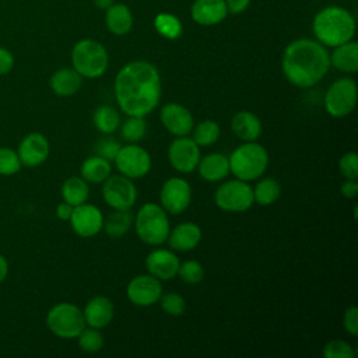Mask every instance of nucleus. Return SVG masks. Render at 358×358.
I'll list each match as a JSON object with an SVG mask.
<instances>
[{
    "instance_id": "1",
    "label": "nucleus",
    "mask_w": 358,
    "mask_h": 358,
    "mask_svg": "<svg viewBox=\"0 0 358 358\" xmlns=\"http://www.w3.org/2000/svg\"><path fill=\"white\" fill-rule=\"evenodd\" d=\"M115 96L127 116L144 117L151 113L161 99V77L157 67L144 60L124 64L115 78Z\"/></svg>"
},
{
    "instance_id": "2",
    "label": "nucleus",
    "mask_w": 358,
    "mask_h": 358,
    "mask_svg": "<svg viewBox=\"0 0 358 358\" xmlns=\"http://www.w3.org/2000/svg\"><path fill=\"white\" fill-rule=\"evenodd\" d=\"M281 64L282 73L291 84L309 88L317 84L329 71L330 56L320 42L302 38L285 48Z\"/></svg>"
},
{
    "instance_id": "3",
    "label": "nucleus",
    "mask_w": 358,
    "mask_h": 358,
    "mask_svg": "<svg viewBox=\"0 0 358 358\" xmlns=\"http://www.w3.org/2000/svg\"><path fill=\"white\" fill-rule=\"evenodd\" d=\"M313 34L322 45L330 48L343 45L351 41L355 34L354 17L345 8L326 7L313 20Z\"/></svg>"
},
{
    "instance_id": "4",
    "label": "nucleus",
    "mask_w": 358,
    "mask_h": 358,
    "mask_svg": "<svg viewBox=\"0 0 358 358\" xmlns=\"http://www.w3.org/2000/svg\"><path fill=\"white\" fill-rule=\"evenodd\" d=\"M228 161L229 172H232L236 179L250 182L264 173L268 165V154L263 145L246 141L229 155Z\"/></svg>"
},
{
    "instance_id": "5",
    "label": "nucleus",
    "mask_w": 358,
    "mask_h": 358,
    "mask_svg": "<svg viewBox=\"0 0 358 358\" xmlns=\"http://www.w3.org/2000/svg\"><path fill=\"white\" fill-rule=\"evenodd\" d=\"M134 228L137 236L148 245H161L169 235L166 211L155 203H145L136 214Z\"/></svg>"
},
{
    "instance_id": "6",
    "label": "nucleus",
    "mask_w": 358,
    "mask_h": 358,
    "mask_svg": "<svg viewBox=\"0 0 358 358\" xmlns=\"http://www.w3.org/2000/svg\"><path fill=\"white\" fill-rule=\"evenodd\" d=\"M73 69L87 78L101 77L108 69V52L102 43L94 39L77 42L71 52Z\"/></svg>"
},
{
    "instance_id": "7",
    "label": "nucleus",
    "mask_w": 358,
    "mask_h": 358,
    "mask_svg": "<svg viewBox=\"0 0 358 358\" xmlns=\"http://www.w3.org/2000/svg\"><path fill=\"white\" fill-rule=\"evenodd\" d=\"M49 330L60 338H76L85 327L83 310L69 302L55 305L46 316Z\"/></svg>"
},
{
    "instance_id": "8",
    "label": "nucleus",
    "mask_w": 358,
    "mask_h": 358,
    "mask_svg": "<svg viewBox=\"0 0 358 358\" xmlns=\"http://www.w3.org/2000/svg\"><path fill=\"white\" fill-rule=\"evenodd\" d=\"M357 105V83L343 77L331 83L324 95V109L333 117H344Z\"/></svg>"
},
{
    "instance_id": "9",
    "label": "nucleus",
    "mask_w": 358,
    "mask_h": 358,
    "mask_svg": "<svg viewBox=\"0 0 358 358\" xmlns=\"http://www.w3.org/2000/svg\"><path fill=\"white\" fill-rule=\"evenodd\" d=\"M215 206L228 213H242L252 207L253 189L241 179L224 182L214 194Z\"/></svg>"
},
{
    "instance_id": "10",
    "label": "nucleus",
    "mask_w": 358,
    "mask_h": 358,
    "mask_svg": "<svg viewBox=\"0 0 358 358\" xmlns=\"http://www.w3.org/2000/svg\"><path fill=\"white\" fill-rule=\"evenodd\" d=\"M102 196L113 210H130L137 200V189L124 175H109L103 182Z\"/></svg>"
},
{
    "instance_id": "11",
    "label": "nucleus",
    "mask_w": 358,
    "mask_h": 358,
    "mask_svg": "<svg viewBox=\"0 0 358 358\" xmlns=\"http://www.w3.org/2000/svg\"><path fill=\"white\" fill-rule=\"evenodd\" d=\"M113 161L117 171L130 179L143 178L151 169V157L148 151L134 143L122 145Z\"/></svg>"
},
{
    "instance_id": "12",
    "label": "nucleus",
    "mask_w": 358,
    "mask_h": 358,
    "mask_svg": "<svg viewBox=\"0 0 358 358\" xmlns=\"http://www.w3.org/2000/svg\"><path fill=\"white\" fill-rule=\"evenodd\" d=\"M159 200H161L162 208L166 213L173 215L180 214L190 204L192 187L187 180L173 176L164 182L159 192Z\"/></svg>"
},
{
    "instance_id": "13",
    "label": "nucleus",
    "mask_w": 358,
    "mask_h": 358,
    "mask_svg": "<svg viewBox=\"0 0 358 358\" xmlns=\"http://www.w3.org/2000/svg\"><path fill=\"white\" fill-rule=\"evenodd\" d=\"M200 158V147L187 136L176 137L168 148V159L171 165L182 173L193 172L197 168Z\"/></svg>"
},
{
    "instance_id": "14",
    "label": "nucleus",
    "mask_w": 358,
    "mask_h": 358,
    "mask_svg": "<svg viewBox=\"0 0 358 358\" xmlns=\"http://www.w3.org/2000/svg\"><path fill=\"white\" fill-rule=\"evenodd\" d=\"M126 295L131 303L137 306H151L159 301L162 295V285L154 275H137L130 280L126 288Z\"/></svg>"
},
{
    "instance_id": "15",
    "label": "nucleus",
    "mask_w": 358,
    "mask_h": 358,
    "mask_svg": "<svg viewBox=\"0 0 358 358\" xmlns=\"http://www.w3.org/2000/svg\"><path fill=\"white\" fill-rule=\"evenodd\" d=\"M70 224L78 236L91 238L102 229L103 215L96 206L83 203L73 208Z\"/></svg>"
},
{
    "instance_id": "16",
    "label": "nucleus",
    "mask_w": 358,
    "mask_h": 358,
    "mask_svg": "<svg viewBox=\"0 0 358 358\" xmlns=\"http://www.w3.org/2000/svg\"><path fill=\"white\" fill-rule=\"evenodd\" d=\"M159 117L164 127L175 137L187 136L193 130V116L190 110L180 103L171 102L164 105L159 112Z\"/></svg>"
},
{
    "instance_id": "17",
    "label": "nucleus",
    "mask_w": 358,
    "mask_h": 358,
    "mask_svg": "<svg viewBox=\"0 0 358 358\" xmlns=\"http://www.w3.org/2000/svg\"><path fill=\"white\" fill-rule=\"evenodd\" d=\"M179 259L168 249H155L145 257V266L151 275L158 280H172L178 274Z\"/></svg>"
},
{
    "instance_id": "18",
    "label": "nucleus",
    "mask_w": 358,
    "mask_h": 358,
    "mask_svg": "<svg viewBox=\"0 0 358 358\" xmlns=\"http://www.w3.org/2000/svg\"><path fill=\"white\" fill-rule=\"evenodd\" d=\"M49 155V141L41 133L28 134L20 144L18 157L25 166H38Z\"/></svg>"
},
{
    "instance_id": "19",
    "label": "nucleus",
    "mask_w": 358,
    "mask_h": 358,
    "mask_svg": "<svg viewBox=\"0 0 358 358\" xmlns=\"http://www.w3.org/2000/svg\"><path fill=\"white\" fill-rule=\"evenodd\" d=\"M113 312V303L110 299L103 295H98L87 302L83 315L85 324L94 329H103L112 322Z\"/></svg>"
},
{
    "instance_id": "20",
    "label": "nucleus",
    "mask_w": 358,
    "mask_h": 358,
    "mask_svg": "<svg viewBox=\"0 0 358 358\" xmlns=\"http://www.w3.org/2000/svg\"><path fill=\"white\" fill-rule=\"evenodd\" d=\"M192 18L200 25L220 24L228 14L225 0H196L190 8Z\"/></svg>"
},
{
    "instance_id": "21",
    "label": "nucleus",
    "mask_w": 358,
    "mask_h": 358,
    "mask_svg": "<svg viewBox=\"0 0 358 358\" xmlns=\"http://www.w3.org/2000/svg\"><path fill=\"white\" fill-rule=\"evenodd\" d=\"M169 246L173 250L187 252L194 249L201 241V229L194 222H182L176 225L168 235Z\"/></svg>"
},
{
    "instance_id": "22",
    "label": "nucleus",
    "mask_w": 358,
    "mask_h": 358,
    "mask_svg": "<svg viewBox=\"0 0 358 358\" xmlns=\"http://www.w3.org/2000/svg\"><path fill=\"white\" fill-rule=\"evenodd\" d=\"M231 129L238 138L243 141H255L262 134V122L255 113L241 110L232 116Z\"/></svg>"
},
{
    "instance_id": "23",
    "label": "nucleus",
    "mask_w": 358,
    "mask_h": 358,
    "mask_svg": "<svg viewBox=\"0 0 358 358\" xmlns=\"http://www.w3.org/2000/svg\"><path fill=\"white\" fill-rule=\"evenodd\" d=\"M200 176L207 182H218L228 176L229 161L221 152H213L200 158L197 164Z\"/></svg>"
},
{
    "instance_id": "24",
    "label": "nucleus",
    "mask_w": 358,
    "mask_h": 358,
    "mask_svg": "<svg viewBox=\"0 0 358 358\" xmlns=\"http://www.w3.org/2000/svg\"><path fill=\"white\" fill-rule=\"evenodd\" d=\"M330 56V64L343 73H355L358 70V43L348 41L334 48Z\"/></svg>"
},
{
    "instance_id": "25",
    "label": "nucleus",
    "mask_w": 358,
    "mask_h": 358,
    "mask_svg": "<svg viewBox=\"0 0 358 358\" xmlns=\"http://www.w3.org/2000/svg\"><path fill=\"white\" fill-rule=\"evenodd\" d=\"M83 84V77L74 69H60L50 77V87L55 94L69 96L76 94Z\"/></svg>"
},
{
    "instance_id": "26",
    "label": "nucleus",
    "mask_w": 358,
    "mask_h": 358,
    "mask_svg": "<svg viewBox=\"0 0 358 358\" xmlns=\"http://www.w3.org/2000/svg\"><path fill=\"white\" fill-rule=\"evenodd\" d=\"M108 29L115 35H126L133 27V15L127 6L112 4L105 15Z\"/></svg>"
},
{
    "instance_id": "27",
    "label": "nucleus",
    "mask_w": 358,
    "mask_h": 358,
    "mask_svg": "<svg viewBox=\"0 0 358 358\" xmlns=\"http://www.w3.org/2000/svg\"><path fill=\"white\" fill-rule=\"evenodd\" d=\"M81 178L88 183H101L112 172L110 161L101 155L87 158L81 165Z\"/></svg>"
},
{
    "instance_id": "28",
    "label": "nucleus",
    "mask_w": 358,
    "mask_h": 358,
    "mask_svg": "<svg viewBox=\"0 0 358 358\" xmlns=\"http://www.w3.org/2000/svg\"><path fill=\"white\" fill-rule=\"evenodd\" d=\"M62 196H63V200L71 204L73 207L85 203L90 196L88 182H85L83 178H78V176L69 178L62 186Z\"/></svg>"
},
{
    "instance_id": "29",
    "label": "nucleus",
    "mask_w": 358,
    "mask_h": 358,
    "mask_svg": "<svg viewBox=\"0 0 358 358\" xmlns=\"http://www.w3.org/2000/svg\"><path fill=\"white\" fill-rule=\"evenodd\" d=\"M131 221L133 217L129 210H115L103 218L102 228L110 238H120L129 231Z\"/></svg>"
},
{
    "instance_id": "30",
    "label": "nucleus",
    "mask_w": 358,
    "mask_h": 358,
    "mask_svg": "<svg viewBox=\"0 0 358 358\" xmlns=\"http://www.w3.org/2000/svg\"><path fill=\"white\" fill-rule=\"evenodd\" d=\"M281 193L280 183L273 178H266L257 182L253 189V200L259 206H270L273 204Z\"/></svg>"
},
{
    "instance_id": "31",
    "label": "nucleus",
    "mask_w": 358,
    "mask_h": 358,
    "mask_svg": "<svg viewBox=\"0 0 358 358\" xmlns=\"http://www.w3.org/2000/svg\"><path fill=\"white\" fill-rule=\"evenodd\" d=\"M94 124L101 133L110 134L120 126V115L112 106H99L94 113Z\"/></svg>"
},
{
    "instance_id": "32",
    "label": "nucleus",
    "mask_w": 358,
    "mask_h": 358,
    "mask_svg": "<svg viewBox=\"0 0 358 358\" xmlns=\"http://www.w3.org/2000/svg\"><path fill=\"white\" fill-rule=\"evenodd\" d=\"M154 27L166 39H178L182 35V22L169 13H159L154 20Z\"/></svg>"
},
{
    "instance_id": "33",
    "label": "nucleus",
    "mask_w": 358,
    "mask_h": 358,
    "mask_svg": "<svg viewBox=\"0 0 358 358\" xmlns=\"http://www.w3.org/2000/svg\"><path fill=\"white\" fill-rule=\"evenodd\" d=\"M220 126L217 122L206 119L200 122L193 131V140L199 147H208L214 144L220 137Z\"/></svg>"
},
{
    "instance_id": "34",
    "label": "nucleus",
    "mask_w": 358,
    "mask_h": 358,
    "mask_svg": "<svg viewBox=\"0 0 358 358\" xmlns=\"http://www.w3.org/2000/svg\"><path fill=\"white\" fill-rule=\"evenodd\" d=\"M147 131L145 120L141 116H129L122 124L120 134L127 143H137L144 138Z\"/></svg>"
},
{
    "instance_id": "35",
    "label": "nucleus",
    "mask_w": 358,
    "mask_h": 358,
    "mask_svg": "<svg viewBox=\"0 0 358 358\" xmlns=\"http://www.w3.org/2000/svg\"><path fill=\"white\" fill-rule=\"evenodd\" d=\"M78 338V345L83 351L85 352H96L102 348L103 345V337L99 331V329H83L81 333L77 336Z\"/></svg>"
},
{
    "instance_id": "36",
    "label": "nucleus",
    "mask_w": 358,
    "mask_h": 358,
    "mask_svg": "<svg viewBox=\"0 0 358 358\" xmlns=\"http://www.w3.org/2000/svg\"><path fill=\"white\" fill-rule=\"evenodd\" d=\"M178 274L186 284H199L204 278V268L196 260H186L185 263L179 264Z\"/></svg>"
},
{
    "instance_id": "37",
    "label": "nucleus",
    "mask_w": 358,
    "mask_h": 358,
    "mask_svg": "<svg viewBox=\"0 0 358 358\" xmlns=\"http://www.w3.org/2000/svg\"><path fill=\"white\" fill-rule=\"evenodd\" d=\"M159 301L162 310L171 316H180L186 309L185 298L176 292H168L165 295H161Z\"/></svg>"
},
{
    "instance_id": "38",
    "label": "nucleus",
    "mask_w": 358,
    "mask_h": 358,
    "mask_svg": "<svg viewBox=\"0 0 358 358\" xmlns=\"http://www.w3.org/2000/svg\"><path fill=\"white\" fill-rule=\"evenodd\" d=\"M323 355L326 358H354L355 351L351 344L344 340H331L324 345Z\"/></svg>"
},
{
    "instance_id": "39",
    "label": "nucleus",
    "mask_w": 358,
    "mask_h": 358,
    "mask_svg": "<svg viewBox=\"0 0 358 358\" xmlns=\"http://www.w3.org/2000/svg\"><path fill=\"white\" fill-rule=\"evenodd\" d=\"M21 168L20 157L10 148H0V175L17 173Z\"/></svg>"
},
{
    "instance_id": "40",
    "label": "nucleus",
    "mask_w": 358,
    "mask_h": 358,
    "mask_svg": "<svg viewBox=\"0 0 358 358\" xmlns=\"http://www.w3.org/2000/svg\"><path fill=\"white\" fill-rule=\"evenodd\" d=\"M338 169L345 179L358 178V155L354 151L345 152L338 161Z\"/></svg>"
},
{
    "instance_id": "41",
    "label": "nucleus",
    "mask_w": 358,
    "mask_h": 358,
    "mask_svg": "<svg viewBox=\"0 0 358 358\" xmlns=\"http://www.w3.org/2000/svg\"><path fill=\"white\" fill-rule=\"evenodd\" d=\"M122 145L113 138H102L96 145V155L103 157L108 161H113Z\"/></svg>"
},
{
    "instance_id": "42",
    "label": "nucleus",
    "mask_w": 358,
    "mask_h": 358,
    "mask_svg": "<svg viewBox=\"0 0 358 358\" xmlns=\"http://www.w3.org/2000/svg\"><path fill=\"white\" fill-rule=\"evenodd\" d=\"M343 327L351 336H357L358 334V308L357 306H351V308H348L344 312Z\"/></svg>"
},
{
    "instance_id": "43",
    "label": "nucleus",
    "mask_w": 358,
    "mask_h": 358,
    "mask_svg": "<svg viewBox=\"0 0 358 358\" xmlns=\"http://www.w3.org/2000/svg\"><path fill=\"white\" fill-rule=\"evenodd\" d=\"M13 64H14L13 55L8 50H6L4 48H0V76L8 73L13 67Z\"/></svg>"
},
{
    "instance_id": "44",
    "label": "nucleus",
    "mask_w": 358,
    "mask_h": 358,
    "mask_svg": "<svg viewBox=\"0 0 358 358\" xmlns=\"http://www.w3.org/2000/svg\"><path fill=\"white\" fill-rule=\"evenodd\" d=\"M341 194L345 199H354L358 194V183L357 179H347L341 185Z\"/></svg>"
},
{
    "instance_id": "45",
    "label": "nucleus",
    "mask_w": 358,
    "mask_h": 358,
    "mask_svg": "<svg viewBox=\"0 0 358 358\" xmlns=\"http://www.w3.org/2000/svg\"><path fill=\"white\" fill-rule=\"evenodd\" d=\"M225 4H227L228 13L239 14L249 7L250 0H225Z\"/></svg>"
},
{
    "instance_id": "46",
    "label": "nucleus",
    "mask_w": 358,
    "mask_h": 358,
    "mask_svg": "<svg viewBox=\"0 0 358 358\" xmlns=\"http://www.w3.org/2000/svg\"><path fill=\"white\" fill-rule=\"evenodd\" d=\"M73 208H74V207H73L71 204L66 203V201L60 203V204L56 207V215H57V218H60V220H63V221L70 220L71 213H73Z\"/></svg>"
},
{
    "instance_id": "47",
    "label": "nucleus",
    "mask_w": 358,
    "mask_h": 358,
    "mask_svg": "<svg viewBox=\"0 0 358 358\" xmlns=\"http://www.w3.org/2000/svg\"><path fill=\"white\" fill-rule=\"evenodd\" d=\"M7 271H8V264L4 256L0 255V282H3L7 277Z\"/></svg>"
},
{
    "instance_id": "48",
    "label": "nucleus",
    "mask_w": 358,
    "mask_h": 358,
    "mask_svg": "<svg viewBox=\"0 0 358 358\" xmlns=\"http://www.w3.org/2000/svg\"><path fill=\"white\" fill-rule=\"evenodd\" d=\"M94 3H95V6L98 8L106 10V8H109L113 4V0H94Z\"/></svg>"
}]
</instances>
